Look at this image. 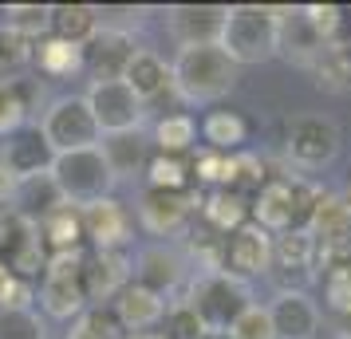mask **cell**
<instances>
[{
    "instance_id": "obj_1",
    "label": "cell",
    "mask_w": 351,
    "mask_h": 339,
    "mask_svg": "<svg viewBox=\"0 0 351 339\" xmlns=\"http://www.w3.org/2000/svg\"><path fill=\"white\" fill-rule=\"evenodd\" d=\"M170 79H174V91L182 103H221L225 95H233L241 67L217 44L178 48V60L170 64Z\"/></svg>"
},
{
    "instance_id": "obj_2",
    "label": "cell",
    "mask_w": 351,
    "mask_h": 339,
    "mask_svg": "<svg viewBox=\"0 0 351 339\" xmlns=\"http://www.w3.org/2000/svg\"><path fill=\"white\" fill-rule=\"evenodd\" d=\"M178 300H186V304L193 307V316L202 320L206 331H229V323L237 320L249 304H256L253 288H249L245 280H237V276H229V273L190 276V284H186V292H182Z\"/></svg>"
},
{
    "instance_id": "obj_3",
    "label": "cell",
    "mask_w": 351,
    "mask_h": 339,
    "mask_svg": "<svg viewBox=\"0 0 351 339\" xmlns=\"http://www.w3.org/2000/svg\"><path fill=\"white\" fill-rule=\"evenodd\" d=\"M217 48L233 60L237 67L249 64H269L276 55V16L272 8L261 4H233L225 12V28Z\"/></svg>"
},
{
    "instance_id": "obj_4",
    "label": "cell",
    "mask_w": 351,
    "mask_h": 339,
    "mask_svg": "<svg viewBox=\"0 0 351 339\" xmlns=\"http://www.w3.org/2000/svg\"><path fill=\"white\" fill-rule=\"evenodd\" d=\"M319 190L304 178H272L265 181L256 197L249 201V213H253V225H261L269 237H280L288 229H304L308 213L316 205Z\"/></svg>"
},
{
    "instance_id": "obj_5",
    "label": "cell",
    "mask_w": 351,
    "mask_h": 339,
    "mask_svg": "<svg viewBox=\"0 0 351 339\" xmlns=\"http://www.w3.org/2000/svg\"><path fill=\"white\" fill-rule=\"evenodd\" d=\"M51 181H56V190L64 197L67 205H91V201H103V197H111L114 190V174L107 158H103V150H71V154H56L51 162Z\"/></svg>"
},
{
    "instance_id": "obj_6",
    "label": "cell",
    "mask_w": 351,
    "mask_h": 339,
    "mask_svg": "<svg viewBox=\"0 0 351 339\" xmlns=\"http://www.w3.org/2000/svg\"><path fill=\"white\" fill-rule=\"evenodd\" d=\"M339 146H343V130L328 114H296L288 123L285 154L304 174H316L324 166H332L339 158Z\"/></svg>"
},
{
    "instance_id": "obj_7",
    "label": "cell",
    "mask_w": 351,
    "mask_h": 339,
    "mask_svg": "<svg viewBox=\"0 0 351 339\" xmlns=\"http://www.w3.org/2000/svg\"><path fill=\"white\" fill-rule=\"evenodd\" d=\"M83 249H67V253H48L44 264V284H40V304L51 320H75L87 304V288H83Z\"/></svg>"
},
{
    "instance_id": "obj_8",
    "label": "cell",
    "mask_w": 351,
    "mask_h": 339,
    "mask_svg": "<svg viewBox=\"0 0 351 339\" xmlns=\"http://www.w3.org/2000/svg\"><path fill=\"white\" fill-rule=\"evenodd\" d=\"M36 127H40V134L48 138V146L56 150V154L95 150V146L103 142V130H99L95 114H91V107H87V99L83 95L56 99Z\"/></svg>"
},
{
    "instance_id": "obj_9",
    "label": "cell",
    "mask_w": 351,
    "mask_h": 339,
    "mask_svg": "<svg viewBox=\"0 0 351 339\" xmlns=\"http://www.w3.org/2000/svg\"><path fill=\"white\" fill-rule=\"evenodd\" d=\"M0 260L4 268L20 280H32L44 276V264H48V249L40 241V225L32 217L16 213L12 205L0 210Z\"/></svg>"
},
{
    "instance_id": "obj_10",
    "label": "cell",
    "mask_w": 351,
    "mask_h": 339,
    "mask_svg": "<svg viewBox=\"0 0 351 339\" xmlns=\"http://www.w3.org/2000/svg\"><path fill=\"white\" fill-rule=\"evenodd\" d=\"M304 229L316 241L319 268H328L332 260L351 257V205L343 201V194H319Z\"/></svg>"
},
{
    "instance_id": "obj_11",
    "label": "cell",
    "mask_w": 351,
    "mask_h": 339,
    "mask_svg": "<svg viewBox=\"0 0 351 339\" xmlns=\"http://www.w3.org/2000/svg\"><path fill=\"white\" fill-rule=\"evenodd\" d=\"M319 253L316 241L308 237V229H288L280 237H272V260L269 276L280 284V292H304V284L316 280Z\"/></svg>"
},
{
    "instance_id": "obj_12",
    "label": "cell",
    "mask_w": 351,
    "mask_h": 339,
    "mask_svg": "<svg viewBox=\"0 0 351 339\" xmlns=\"http://www.w3.org/2000/svg\"><path fill=\"white\" fill-rule=\"evenodd\" d=\"M202 197L193 190H143L138 197V225L150 237H178L197 213Z\"/></svg>"
},
{
    "instance_id": "obj_13",
    "label": "cell",
    "mask_w": 351,
    "mask_h": 339,
    "mask_svg": "<svg viewBox=\"0 0 351 339\" xmlns=\"http://www.w3.org/2000/svg\"><path fill=\"white\" fill-rule=\"evenodd\" d=\"M269 260H272V237L261 225L245 221L241 229L221 237V273L237 276V280H256L269 276Z\"/></svg>"
},
{
    "instance_id": "obj_14",
    "label": "cell",
    "mask_w": 351,
    "mask_h": 339,
    "mask_svg": "<svg viewBox=\"0 0 351 339\" xmlns=\"http://www.w3.org/2000/svg\"><path fill=\"white\" fill-rule=\"evenodd\" d=\"M130 280L143 284V288H150V292H158L162 300L174 304L178 292L190 284V260L182 257L178 249H170V244H150V249L138 253Z\"/></svg>"
},
{
    "instance_id": "obj_15",
    "label": "cell",
    "mask_w": 351,
    "mask_h": 339,
    "mask_svg": "<svg viewBox=\"0 0 351 339\" xmlns=\"http://www.w3.org/2000/svg\"><path fill=\"white\" fill-rule=\"evenodd\" d=\"M134 36L127 28L103 24L87 44H83V71H91V83H114L127 75V64L134 60Z\"/></svg>"
},
{
    "instance_id": "obj_16",
    "label": "cell",
    "mask_w": 351,
    "mask_h": 339,
    "mask_svg": "<svg viewBox=\"0 0 351 339\" xmlns=\"http://www.w3.org/2000/svg\"><path fill=\"white\" fill-rule=\"evenodd\" d=\"M83 99H87V107H91V114H95V123H99L103 134H123V130L143 127L146 107L134 99V91H130L123 79L91 83V91H87Z\"/></svg>"
},
{
    "instance_id": "obj_17",
    "label": "cell",
    "mask_w": 351,
    "mask_h": 339,
    "mask_svg": "<svg viewBox=\"0 0 351 339\" xmlns=\"http://www.w3.org/2000/svg\"><path fill=\"white\" fill-rule=\"evenodd\" d=\"M134 276V260L127 249H91L83 257V288H87V304H107L130 284Z\"/></svg>"
},
{
    "instance_id": "obj_18",
    "label": "cell",
    "mask_w": 351,
    "mask_h": 339,
    "mask_svg": "<svg viewBox=\"0 0 351 339\" xmlns=\"http://www.w3.org/2000/svg\"><path fill=\"white\" fill-rule=\"evenodd\" d=\"M225 12L221 4H174L166 8V32L178 48H206L221 40Z\"/></svg>"
},
{
    "instance_id": "obj_19",
    "label": "cell",
    "mask_w": 351,
    "mask_h": 339,
    "mask_svg": "<svg viewBox=\"0 0 351 339\" xmlns=\"http://www.w3.org/2000/svg\"><path fill=\"white\" fill-rule=\"evenodd\" d=\"M83 221V241H91V249H127L134 237V217L119 197H103L80 210Z\"/></svg>"
},
{
    "instance_id": "obj_20",
    "label": "cell",
    "mask_w": 351,
    "mask_h": 339,
    "mask_svg": "<svg viewBox=\"0 0 351 339\" xmlns=\"http://www.w3.org/2000/svg\"><path fill=\"white\" fill-rule=\"evenodd\" d=\"M0 158L8 166V174L16 181L24 178H40V174H48L51 162H56V150L48 146V138L40 134V127H20L16 134H8L4 138V150H0Z\"/></svg>"
},
{
    "instance_id": "obj_21",
    "label": "cell",
    "mask_w": 351,
    "mask_h": 339,
    "mask_svg": "<svg viewBox=\"0 0 351 339\" xmlns=\"http://www.w3.org/2000/svg\"><path fill=\"white\" fill-rule=\"evenodd\" d=\"M269 307V320L276 339H316L319 336V307L308 292H276Z\"/></svg>"
},
{
    "instance_id": "obj_22",
    "label": "cell",
    "mask_w": 351,
    "mask_h": 339,
    "mask_svg": "<svg viewBox=\"0 0 351 339\" xmlns=\"http://www.w3.org/2000/svg\"><path fill=\"white\" fill-rule=\"evenodd\" d=\"M111 316L119 320V327L123 331H130V336H143V331H154L162 323V316H166V307H170V300H162L158 292L143 288V284H134L130 280L127 288L114 296L111 304Z\"/></svg>"
},
{
    "instance_id": "obj_23",
    "label": "cell",
    "mask_w": 351,
    "mask_h": 339,
    "mask_svg": "<svg viewBox=\"0 0 351 339\" xmlns=\"http://www.w3.org/2000/svg\"><path fill=\"white\" fill-rule=\"evenodd\" d=\"M272 16H276V55L292 60L296 67H312V60L324 44L304 24L300 8H272Z\"/></svg>"
},
{
    "instance_id": "obj_24",
    "label": "cell",
    "mask_w": 351,
    "mask_h": 339,
    "mask_svg": "<svg viewBox=\"0 0 351 339\" xmlns=\"http://www.w3.org/2000/svg\"><path fill=\"white\" fill-rule=\"evenodd\" d=\"M123 83L134 91V99H138L143 107H146V103H154L158 95H166V91H174L170 64H166L162 55H154V51H146V48L134 51V60L127 64V75H123Z\"/></svg>"
},
{
    "instance_id": "obj_25",
    "label": "cell",
    "mask_w": 351,
    "mask_h": 339,
    "mask_svg": "<svg viewBox=\"0 0 351 339\" xmlns=\"http://www.w3.org/2000/svg\"><path fill=\"white\" fill-rule=\"evenodd\" d=\"M99 150H103V158H107V166H111L114 181L123 178H134L138 170H146V138L143 130H123V134H103V142H99Z\"/></svg>"
},
{
    "instance_id": "obj_26",
    "label": "cell",
    "mask_w": 351,
    "mask_h": 339,
    "mask_svg": "<svg viewBox=\"0 0 351 339\" xmlns=\"http://www.w3.org/2000/svg\"><path fill=\"white\" fill-rule=\"evenodd\" d=\"M308 71H312V79H316L319 91H328V95H348L351 91V51H348V44H343V40L324 44Z\"/></svg>"
},
{
    "instance_id": "obj_27",
    "label": "cell",
    "mask_w": 351,
    "mask_h": 339,
    "mask_svg": "<svg viewBox=\"0 0 351 339\" xmlns=\"http://www.w3.org/2000/svg\"><path fill=\"white\" fill-rule=\"evenodd\" d=\"M8 205H12L16 213H24V217H32L36 225H40L51 210H60V205H67V201L60 197L51 174H40V178L16 181V190H12V197H8Z\"/></svg>"
},
{
    "instance_id": "obj_28",
    "label": "cell",
    "mask_w": 351,
    "mask_h": 339,
    "mask_svg": "<svg viewBox=\"0 0 351 339\" xmlns=\"http://www.w3.org/2000/svg\"><path fill=\"white\" fill-rule=\"evenodd\" d=\"M99 20H103V8H95V4H56L51 8V36L83 48L103 28Z\"/></svg>"
},
{
    "instance_id": "obj_29",
    "label": "cell",
    "mask_w": 351,
    "mask_h": 339,
    "mask_svg": "<svg viewBox=\"0 0 351 339\" xmlns=\"http://www.w3.org/2000/svg\"><path fill=\"white\" fill-rule=\"evenodd\" d=\"M202 217H206V225L213 233H233L249 221V197L241 194V190H209L202 197Z\"/></svg>"
},
{
    "instance_id": "obj_30",
    "label": "cell",
    "mask_w": 351,
    "mask_h": 339,
    "mask_svg": "<svg viewBox=\"0 0 351 339\" xmlns=\"http://www.w3.org/2000/svg\"><path fill=\"white\" fill-rule=\"evenodd\" d=\"M32 64L40 67L44 75H51V79L80 75V71H83V48H80V44H67V40L48 36V40L32 44Z\"/></svg>"
},
{
    "instance_id": "obj_31",
    "label": "cell",
    "mask_w": 351,
    "mask_h": 339,
    "mask_svg": "<svg viewBox=\"0 0 351 339\" xmlns=\"http://www.w3.org/2000/svg\"><path fill=\"white\" fill-rule=\"evenodd\" d=\"M40 241L48 253H67V249H83V221L75 205H60L40 221Z\"/></svg>"
},
{
    "instance_id": "obj_32",
    "label": "cell",
    "mask_w": 351,
    "mask_h": 339,
    "mask_svg": "<svg viewBox=\"0 0 351 339\" xmlns=\"http://www.w3.org/2000/svg\"><path fill=\"white\" fill-rule=\"evenodd\" d=\"M202 138L213 154H237V146L249 138V127L237 111H209L202 123Z\"/></svg>"
},
{
    "instance_id": "obj_33",
    "label": "cell",
    "mask_w": 351,
    "mask_h": 339,
    "mask_svg": "<svg viewBox=\"0 0 351 339\" xmlns=\"http://www.w3.org/2000/svg\"><path fill=\"white\" fill-rule=\"evenodd\" d=\"M4 28L28 44H40L51 36V8L48 4H12V8H4Z\"/></svg>"
},
{
    "instance_id": "obj_34",
    "label": "cell",
    "mask_w": 351,
    "mask_h": 339,
    "mask_svg": "<svg viewBox=\"0 0 351 339\" xmlns=\"http://www.w3.org/2000/svg\"><path fill=\"white\" fill-rule=\"evenodd\" d=\"M146 190H190L193 166L174 154H150L146 158Z\"/></svg>"
},
{
    "instance_id": "obj_35",
    "label": "cell",
    "mask_w": 351,
    "mask_h": 339,
    "mask_svg": "<svg viewBox=\"0 0 351 339\" xmlns=\"http://www.w3.org/2000/svg\"><path fill=\"white\" fill-rule=\"evenodd\" d=\"M64 339H127V331L119 327V320L111 316L107 304H91L71 320Z\"/></svg>"
},
{
    "instance_id": "obj_36",
    "label": "cell",
    "mask_w": 351,
    "mask_h": 339,
    "mask_svg": "<svg viewBox=\"0 0 351 339\" xmlns=\"http://www.w3.org/2000/svg\"><path fill=\"white\" fill-rule=\"evenodd\" d=\"M193 138H197V127H193L190 114H166V118H158V127H154L158 154H174V158H182V154L193 146Z\"/></svg>"
},
{
    "instance_id": "obj_37",
    "label": "cell",
    "mask_w": 351,
    "mask_h": 339,
    "mask_svg": "<svg viewBox=\"0 0 351 339\" xmlns=\"http://www.w3.org/2000/svg\"><path fill=\"white\" fill-rule=\"evenodd\" d=\"M324 304L332 307L339 320H351V257L328 264V273H324Z\"/></svg>"
},
{
    "instance_id": "obj_38",
    "label": "cell",
    "mask_w": 351,
    "mask_h": 339,
    "mask_svg": "<svg viewBox=\"0 0 351 339\" xmlns=\"http://www.w3.org/2000/svg\"><path fill=\"white\" fill-rule=\"evenodd\" d=\"M193 174H197V181H206L213 190H237V154H213V150H206L193 162Z\"/></svg>"
},
{
    "instance_id": "obj_39",
    "label": "cell",
    "mask_w": 351,
    "mask_h": 339,
    "mask_svg": "<svg viewBox=\"0 0 351 339\" xmlns=\"http://www.w3.org/2000/svg\"><path fill=\"white\" fill-rule=\"evenodd\" d=\"M28 64H32V44L0 24V83H16V75Z\"/></svg>"
},
{
    "instance_id": "obj_40",
    "label": "cell",
    "mask_w": 351,
    "mask_h": 339,
    "mask_svg": "<svg viewBox=\"0 0 351 339\" xmlns=\"http://www.w3.org/2000/svg\"><path fill=\"white\" fill-rule=\"evenodd\" d=\"M158 327H162V331H158L162 339H197L202 331H206L202 320L193 316V307L186 304V300H174V304L166 307V316H162Z\"/></svg>"
},
{
    "instance_id": "obj_41",
    "label": "cell",
    "mask_w": 351,
    "mask_h": 339,
    "mask_svg": "<svg viewBox=\"0 0 351 339\" xmlns=\"http://www.w3.org/2000/svg\"><path fill=\"white\" fill-rule=\"evenodd\" d=\"M0 339H48V327L36 316L32 307L28 312H8L0 307Z\"/></svg>"
},
{
    "instance_id": "obj_42",
    "label": "cell",
    "mask_w": 351,
    "mask_h": 339,
    "mask_svg": "<svg viewBox=\"0 0 351 339\" xmlns=\"http://www.w3.org/2000/svg\"><path fill=\"white\" fill-rule=\"evenodd\" d=\"M229 339H276L269 320V307L265 304H249L237 320L229 323Z\"/></svg>"
},
{
    "instance_id": "obj_43",
    "label": "cell",
    "mask_w": 351,
    "mask_h": 339,
    "mask_svg": "<svg viewBox=\"0 0 351 339\" xmlns=\"http://www.w3.org/2000/svg\"><path fill=\"white\" fill-rule=\"evenodd\" d=\"M300 16L319 44H332L335 32H339V20H343V8H335V4H304Z\"/></svg>"
},
{
    "instance_id": "obj_44",
    "label": "cell",
    "mask_w": 351,
    "mask_h": 339,
    "mask_svg": "<svg viewBox=\"0 0 351 339\" xmlns=\"http://www.w3.org/2000/svg\"><path fill=\"white\" fill-rule=\"evenodd\" d=\"M190 253H193V260L202 264V273H221V233H213V229L193 233Z\"/></svg>"
},
{
    "instance_id": "obj_45",
    "label": "cell",
    "mask_w": 351,
    "mask_h": 339,
    "mask_svg": "<svg viewBox=\"0 0 351 339\" xmlns=\"http://www.w3.org/2000/svg\"><path fill=\"white\" fill-rule=\"evenodd\" d=\"M36 300V284L32 280H20V276H8V284L0 292V307H8V312H28Z\"/></svg>"
},
{
    "instance_id": "obj_46",
    "label": "cell",
    "mask_w": 351,
    "mask_h": 339,
    "mask_svg": "<svg viewBox=\"0 0 351 339\" xmlns=\"http://www.w3.org/2000/svg\"><path fill=\"white\" fill-rule=\"evenodd\" d=\"M12 190H16V178L8 174V166H4V158H0V210L8 205V197H12Z\"/></svg>"
},
{
    "instance_id": "obj_47",
    "label": "cell",
    "mask_w": 351,
    "mask_h": 339,
    "mask_svg": "<svg viewBox=\"0 0 351 339\" xmlns=\"http://www.w3.org/2000/svg\"><path fill=\"white\" fill-rule=\"evenodd\" d=\"M197 339H229V331H202Z\"/></svg>"
},
{
    "instance_id": "obj_48",
    "label": "cell",
    "mask_w": 351,
    "mask_h": 339,
    "mask_svg": "<svg viewBox=\"0 0 351 339\" xmlns=\"http://www.w3.org/2000/svg\"><path fill=\"white\" fill-rule=\"evenodd\" d=\"M8 276H12V273H8V268H4V260H0V292H4V284H8Z\"/></svg>"
},
{
    "instance_id": "obj_49",
    "label": "cell",
    "mask_w": 351,
    "mask_h": 339,
    "mask_svg": "<svg viewBox=\"0 0 351 339\" xmlns=\"http://www.w3.org/2000/svg\"><path fill=\"white\" fill-rule=\"evenodd\" d=\"M127 339H162L158 331H143V336H127Z\"/></svg>"
},
{
    "instance_id": "obj_50",
    "label": "cell",
    "mask_w": 351,
    "mask_h": 339,
    "mask_svg": "<svg viewBox=\"0 0 351 339\" xmlns=\"http://www.w3.org/2000/svg\"><path fill=\"white\" fill-rule=\"evenodd\" d=\"M343 201H348V205H351V181H348V194H343Z\"/></svg>"
},
{
    "instance_id": "obj_51",
    "label": "cell",
    "mask_w": 351,
    "mask_h": 339,
    "mask_svg": "<svg viewBox=\"0 0 351 339\" xmlns=\"http://www.w3.org/2000/svg\"><path fill=\"white\" fill-rule=\"evenodd\" d=\"M348 51H351V40H348Z\"/></svg>"
}]
</instances>
